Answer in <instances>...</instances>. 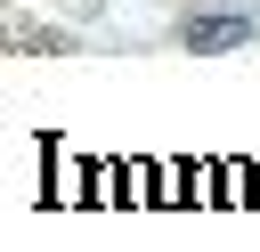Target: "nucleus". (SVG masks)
Here are the masks:
<instances>
[{
	"label": "nucleus",
	"mask_w": 260,
	"mask_h": 252,
	"mask_svg": "<svg viewBox=\"0 0 260 252\" xmlns=\"http://www.w3.org/2000/svg\"><path fill=\"white\" fill-rule=\"evenodd\" d=\"M236 41H252V16H203V24H187V49H236Z\"/></svg>",
	"instance_id": "1"
}]
</instances>
